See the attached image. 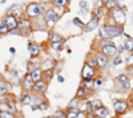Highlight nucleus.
Instances as JSON below:
<instances>
[{"instance_id":"obj_28","label":"nucleus","mask_w":133,"mask_h":118,"mask_svg":"<svg viewBox=\"0 0 133 118\" xmlns=\"http://www.w3.org/2000/svg\"><path fill=\"white\" fill-rule=\"evenodd\" d=\"M91 104H92V108L95 109V110H97V109H100V108H103V102H101V100H98V98H93L92 101H91Z\"/></svg>"},{"instance_id":"obj_33","label":"nucleus","mask_w":133,"mask_h":118,"mask_svg":"<svg viewBox=\"0 0 133 118\" xmlns=\"http://www.w3.org/2000/svg\"><path fill=\"white\" fill-rule=\"evenodd\" d=\"M68 4H69L68 0H56V2H53L55 7H66Z\"/></svg>"},{"instance_id":"obj_44","label":"nucleus","mask_w":133,"mask_h":118,"mask_svg":"<svg viewBox=\"0 0 133 118\" xmlns=\"http://www.w3.org/2000/svg\"><path fill=\"white\" fill-rule=\"evenodd\" d=\"M77 118H88V113H85L84 110H79V113H77Z\"/></svg>"},{"instance_id":"obj_4","label":"nucleus","mask_w":133,"mask_h":118,"mask_svg":"<svg viewBox=\"0 0 133 118\" xmlns=\"http://www.w3.org/2000/svg\"><path fill=\"white\" fill-rule=\"evenodd\" d=\"M44 19L47 20L48 24H56L57 21H59V19H60V15L57 13V11L55 9V8H49V9H47Z\"/></svg>"},{"instance_id":"obj_13","label":"nucleus","mask_w":133,"mask_h":118,"mask_svg":"<svg viewBox=\"0 0 133 118\" xmlns=\"http://www.w3.org/2000/svg\"><path fill=\"white\" fill-rule=\"evenodd\" d=\"M96 60H97V68H100V69H103L108 65V57L105 55H103L101 52L96 55Z\"/></svg>"},{"instance_id":"obj_35","label":"nucleus","mask_w":133,"mask_h":118,"mask_svg":"<svg viewBox=\"0 0 133 118\" xmlns=\"http://www.w3.org/2000/svg\"><path fill=\"white\" fill-rule=\"evenodd\" d=\"M0 118H16L14 113H8V112H0Z\"/></svg>"},{"instance_id":"obj_27","label":"nucleus","mask_w":133,"mask_h":118,"mask_svg":"<svg viewBox=\"0 0 133 118\" xmlns=\"http://www.w3.org/2000/svg\"><path fill=\"white\" fill-rule=\"evenodd\" d=\"M117 82H120L121 85L129 82V76H128V74H125V73L120 74V76H117Z\"/></svg>"},{"instance_id":"obj_11","label":"nucleus","mask_w":133,"mask_h":118,"mask_svg":"<svg viewBox=\"0 0 133 118\" xmlns=\"http://www.w3.org/2000/svg\"><path fill=\"white\" fill-rule=\"evenodd\" d=\"M0 112H8V113H14V114H16L17 109H16V106H15L12 102L3 101V102H0Z\"/></svg>"},{"instance_id":"obj_26","label":"nucleus","mask_w":133,"mask_h":118,"mask_svg":"<svg viewBox=\"0 0 133 118\" xmlns=\"http://www.w3.org/2000/svg\"><path fill=\"white\" fill-rule=\"evenodd\" d=\"M87 65H89L92 68H97V60H96V56H89L87 58Z\"/></svg>"},{"instance_id":"obj_37","label":"nucleus","mask_w":133,"mask_h":118,"mask_svg":"<svg viewBox=\"0 0 133 118\" xmlns=\"http://www.w3.org/2000/svg\"><path fill=\"white\" fill-rule=\"evenodd\" d=\"M100 45H101V48L103 47H112V45H115V42L112 40H101Z\"/></svg>"},{"instance_id":"obj_49","label":"nucleus","mask_w":133,"mask_h":118,"mask_svg":"<svg viewBox=\"0 0 133 118\" xmlns=\"http://www.w3.org/2000/svg\"><path fill=\"white\" fill-rule=\"evenodd\" d=\"M124 52H125V49H124V45L123 44L117 47V53H118V55H121V53H124Z\"/></svg>"},{"instance_id":"obj_7","label":"nucleus","mask_w":133,"mask_h":118,"mask_svg":"<svg viewBox=\"0 0 133 118\" xmlns=\"http://www.w3.org/2000/svg\"><path fill=\"white\" fill-rule=\"evenodd\" d=\"M47 89H48V82L41 80L39 82H35L32 92H33V94H44V93L47 92Z\"/></svg>"},{"instance_id":"obj_54","label":"nucleus","mask_w":133,"mask_h":118,"mask_svg":"<svg viewBox=\"0 0 133 118\" xmlns=\"http://www.w3.org/2000/svg\"><path fill=\"white\" fill-rule=\"evenodd\" d=\"M43 118H51V117H43Z\"/></svg>"},{"instance_id":"obj_46","label":"nucleus","mask_w":133,"mask_h":118,"mask_svg":"<svg viewBox=\"0 0 133 118\" xmlns=\"http://www.w3.org/2000/svg\"><path fill=\"white\" fill-rule=\"evenodd\" d=\"M79 7H80V9H87L88 3H87V2H84V0H81V2L79 3Z\"/></svg>"},{"instance_id":"obj_5","label":"nucleus","mask_w":133,"mask_h":118,"mask_svg":"<svg viewBox=\"0 0 133 118\" xmlns=\"http://www.w3.org/2000/svg\"><path fill=\"white\" fill-rule=\"evenodd\" d=\"M95 77H96L95 68H92V67L85 64V65L83 67V69H81V78L84 81H87V80H95Z\"/></svg>"},{"instance_id":"obj_34","label":"nucleus","mask_w":133,"mask_h":118,"mask_svg":"<svg viewBox=\"0 0 133 118\" xmlns=\"http://www.w3.org/2000/svg\"><path fill=\"white\" fill-rule=\"evenodd\" d=\"M104 12H105V11H104V8H103V7H101V8H95V9H93V15H95V16H97L98 19L104 15Z\"/></svg>"},{"instance_id":"obj_29","label":"nucleus","mask_w":133,"mask_h":118,"mask_svg":"<svg viewBox=\"0 0 133 118\" xmlns=\"http://www.w3.org/2000/svg\"><path fill=\"white\" fill-rule=\"evenodd\" d=\"M84 106H85V109H84V112H85V113H88L89 115L95 113V109L92 108V104H91V101H85Z\"/></svg>"},{"instance_id":"obj_55","label":"nucleus","mask_w":133,"mask_h":118,"mask_svg":"<svg viewBox=\"0 0 133 118\" xmlns=\"http://www.w3.org/2000/svg\"><path fill=\"white\" fill-rule=\"evenodd\" d=\"M117 118H121V117H117Z\"/></svg>"},{"instance_id":"obj_42","label":"nucleus","mask_w":133,"mask_h":118,"mask_svg":"<svg viewBox=\"0 0 133 118\" xmlns=\"http://www.w3.org/2000/svg\"><path fill=\"white\" fill-rule=\"evenodd\" d=\"M48 106H49V104H48L47 101H44V102H41V104L39 105V110H47Z\"/></svg>"},{"instance_id":"obj_30","label":"nucleus","mask_w":133,"mask_h":118,"mask_svg":"<svg viewBox=\"0 0 133 118\" xmlns=\"http://www.w3.org/2000/svg\"><path fill=\"white\" fill-rule=\"evenodd\" d=\"M5 33H9V29L5 24V21L3 20L2 23H0V35H5Z\"/></svg>"},{"instance_id":"obj_22","label":"nucleus","mask_w":133,"mask_h":118,"mask_svg":"<svg viewBox=\"0 0 133 118\" xmlns=\"http://www.w3.org/2000/svg\"><path fill=\"white\" fill-rule=\"evenodd\" d=\"M48 39H49V41H51V44H53V42L64 41V39H63L59 33H56V32H49V33H48Z\"/></svg>"},{"instance_id":"obj_8","label":"nucleus","mask_w":133,"mask_h":118,"mask_svg":"<svg viewBox=\"0 0 133 118\" xmlns=\"http://www.w3.org/2000/svg\"><path fill=\"white\" fill-rule=\"evenodd\" d=\"M4 21H5V24H7L9 32H11V31H14V29H16V28H19V20H17L12 13L7 15V16L4 17Z\"/></svg>"},{"instance_id":"obj_43","label":"nucleus","mask_w":133,"mask_h":118,"mask_svg":"<svg viewBox=\"0 0 133 118\" xmlns=\"http://www.w3.org/2000/svg\"><path fill=\"white\" fill-rule=\"evenodd\" d=\"M123 62V58H121V56L120 55H117V57H115V60H113V65H120V64Z\"/></svg>"},{"instance_id":"obj_36","label":"nucleus","mask_w":133,"mask_h":118,"mask_svg":"<svg viewBox=\"0 0 133 118\" xmlns=\"http://www.w3.org/2000/svg\"><path fill=\"white\" fill-rule=\"evenodd\" d=\"M125 64H127V67H132L133 68V53H129L128 57L125 58Z\"/></svg>"},{"instance_id":"obj_9","label":"nucleus","mask_w":133,"mask_h":118,"mask_svg":"<svg viewBox=\"0 0 133 118\" xmlns=\"http://www.w3.org/2000/svg\"><path fill=\"white\" fill-rule=\"evenodd\" d=\"M113 106H115V110H116V113H117L118 115L127 113V110H128V102L124 101V100H117V101H115V102H113Z\"/></svg>"},{"instance_id":"obj_2","label":"nucleus","mask_w":133,"mask_h":118,"mask_svg":"<svg viewBox=\"0 0 133 118\" xmlns=\"http://www.w3.org/2000/svg\"><path fill=\"white\" fill-rule=\"evenodd\" d=\"M43 11H44V8H43V5H41L40 3L33 2V3H29V4L27 5V8H25V15H27L28 19H37V17L41 16Z\"/></svg>"},{"instance_id":"obj_21","label":"nucleus","mask_w":133,"mask_h":118,"mask_svg":"<svg viewBox=\"0 0 133 118\" xmlns=\"http://www.w3.org/2000/svg\"><path fill=\"white\" fill-rule=\"evenodd\" d=\"M93 114H95L97 118H105V117L109 114V109L107 108V106H103V108H100V109L95 110Z\"/></svg>"},{"instance_id":"obj_32","label":"nucleus","mask_w":133,"mask_h":118,"mask_svg":"<svg viewBox=\"0 0 133 118\" xmlns=\"http://www.w3.org/2000/svg\"><path fill=\"white\" fill-rule=\"evenodd\" d=\"M52 77H53V70H47V72H44V77H43L44 81L49 82V81L52 80Z\"/></svg>"},{"instance_id":"obj_47","label":"nucleus","mask_w":133,"mask_h":118,"mask_svg":"<svg viewBox=\"0 0 133 118\" xmlns=\"http://www.w3.org/2000/svg\"><path fill=\"white\" fill-rule=\"evenodd\" d=\"M103 85V78H95V86H101Z\"/></svg>"},{"instance_id":"obj_14","label":"nucleus","mask_w":133,"mask_h":118,"mask_svg":"<svg viewBox=\"0 0 133 118\" xmlns=\"http://www.w3.org/2000/svg\"><path fill=\"white\" fill-rule=\"evenodd\" d=\"M28 50H29V55L32 58H36L40 55V49L36 42H28Z\"/></svg>"},{"instance_id":"obj_38","label":"nucleus","mask_w":133,"mask_h":118,"mask_svg":"<svg viewBox=\"0 0 133 118\" xmlns=\"http://www.w3.org/2000/svg\"><path fill=\"white\" fill-rule=\"evenodd\" d=\"M52 49H56V50H60L63 47H64V41H60V42H53V44H51Z\"/></svg>"},{"instance_id":"obj_57","label":"nucleus","mask_w":133,"mask_h":118,"mask_svg":"<svg viewBox=\"0 0 133 118\" xmlns=\"http://www.w3.org/2000/svg\"><path fill=\"white\" fill-rule=\"evenodd\" d=\"M51 118H55V117H51Z\"/></svg>"},{"instance_id":"obj_17","label":"nucleus","mask_w":133,"mask_h":118,"mask_svg":"<svg viewBox=\"0 0 133 118\" xmlns=\"http://www.w3.org/2000/svg\"><path fill=\"white\" fill-rule=\"evenodd\" d=\"M20 102H21V105H29V104H32V93L27 92V90H23L21 97H20Z\"/></svg>"},{"instance_id":"obj_10","label":"nucleus","mask_w":133,"mask_h":118,"mask_svg":"<svg viewBox=\"0 0 133 118\" xmlns=\"http://www.w3.org/2000/svg\"><path fill=\"white\" fill-rule=\"evenodd\" d=\"M98 24H100V19L97 17V16H95V15H92V17H91V20L88 21V23L85 24V28H84V31L87 32H92L93 29H96L97 27H98Z\"/></svg>"},{"instance_id":"obj_6","label":"nucleus","mask_w":133,"mask_h":118,"mask_svg":"<svg viewBox=\"0 0 133 118\" xmlns=\"http://www.w3.org/2000/svg\"><path fill=\"white\" fill-rule=\"evenodd\" d=\"M19 28L21 29L24 36H28L32 32V23L28 19H20L19 20Z\"/></svg>"},{"instance_id":"obj_15","label":"nucleus","mask_w":133,"mask_h":118,"mask_svg":"<svg viewBox=\"0 0 133 118\" xmlns=\"http://www.w3.org/2000/svg\"><path fill=\"white\" fill-rule=\"evenodd\" d=\"M55 68V61L52 58H47V60H44L41 64H40V69L43 72H47V70H53Z\"/></svg>"},{"instance_id":"obj_39","label":"nucleus","mask_w":133,"mask_h":118,"mask_svg":"<svg viewBox=\"0 0 133 118\" xmlns=\"http://www.w3.org/2000/svg\"><path fill=\"white\" fill-rule=\"evenodd\" d=\"M77 110H66V118H77Z\"/></svg>"},{"instance_id":"obj_50","label":"nucleus","mask_w":133,"mask_h":118,"mask_svg":"<svg viewBox=\"0 0 133 118\" xmlns=\"http://www.w3.org/2000/svg\"><path fill=\"white\" fill-rule=\"evenodd\" d=\"M57 81H59L60 84H63V82L65 81V78H64V77L61 76V74H59V76H57Z\"/></svg>"},{"instance_id":"obj_31","label":"nucleus","mask_w":133,"mask_h":118,"mask_svg":"<svg viewBox=\"0 0 133 118\" xmlns=\"http://www.w3.org/2000/svg\"><path fill=\"white\" fill-rule=\"evenodd\" d=\"M73 24H75L76 27H79V28H85V23H84L80 17H75V19H73Z\"/></svg>"},{"instance_id":"obj_25","label":"nucleus","mask_w":133,"mask_h":118,"mask_svg":"<svg viewBox=\"0 0 133 118\" xmlns=\"http://www.w3.org/2000/svg\"><path fill=\"white\" fill-rule=\"evenodd\" d=\"M123 45H124V49L127 53H132V49H133V39H128L123 42Z\"/></svg>"},{"instance_id":"obj_40","label":"nucleus","mask_w":133,"mask_h":118,"mask_svg":"<svg viewBox=\"0 0 133 118\" xmlns=\"http://www.w3.org/2000/svg\"><path fill=\"white\" fill-rule=\"evenodd\" d=\"M81 85L87 86L88 89H91V88H93V86H95V80H87V81H84Z\"/></svg>"},{"instance_id":"obj_12","label":"nucleus","mask_w":133,"mask_h":118,"mask_svg":"<svg viewBox=\"0 0 133 118\" xmlns=\"http://www.w3.org/2000/svg\"><path fill=\"white\" fill-rule=\"evenodd\" d=\"M33 85H35V81L32 80L31 74L27 73L24 78H23V90H27V92H31L33 89Z\"/></svg>"},{"instance_id":"obj_1","label":"nucleus","mask_w":133,"mask_h":118,"mask_svg":"<svg viewBox=\"0 0 133 118\" xmlns=\"http://www.w3.org/2000/svg\"><path fill=\"white\" fill-rule=\"evenodd\" d=\"M124 35V28L120 25H103L100 28V37L103 40H110Z\"/></svg>"},{"instance_id":"obj_52","label":"nucleus","mask_w":133,"mask_h":118,"mask_svg":"<svg viewBox=\"0 0 133 118\" xmlns=\"http://www.w3.org/2000/svg\"><path fill=\"white\" fill-rule=\"evenodd\" d=\"M15 52H16V49H15L14 47H11V48H9V53H11V55H15Z\"/></svg>"},{"instance_id":"obj_51","label":"nucleus","mask_w":133,"mask_h":118,"mask_svg":"<svg viewBox=\"0 0 133 118\" xmlns=\"http://www.w3.org/2000/svg\"><path fill=\"white\" fill-rule=\"evenodd\" d=\"M31 110H32V112L39 110V105H32V106H31Z\"/></svg>"},{"instance_id":"obj_53","label":"nucleus","mask_w":133,"mask_h":118,"mask_svg":"<svg viewBox=\"0 0 133 118\" xmlns=\"http://www.w3.org/2000/svg\"><path fill=\"white\" fill-rule=\"evenodd\" d=\"M89 118H96V115H95V114H91V115H89Z\"/></svg>"},{"instance_id":"obj_18","label":"nucleus","mask_w":133,"mask_h":118,"mask_svg":"<svg viewBox=\"0 0 133 118\" xmlns=\"http://www.w3.org/2000/svg\"><path fill=\"white\" fill-rule=\"evenodd\" d=\"M31 74V77H32V80L35 81V82H39V81H41L43 80V77H44V72L40 69V68H37V69H35L32 73H29Z\"/></svg>"},{"instance_id":"obj_48","label":"nucleus","mask_w":133,"mask_h":118,"mask_svg":"<svg viewBox=\"0 0 133 118\" xmlns=\"http://www.w3.org/2000/svg\"><path fill=\"white\" fill-rule=\"evenodd\" d=\"M129 89H130V84H129V82L121 85V90H129Z\"/></svg>"},{"instance_id":"obj_23","label":"nucleus","mask_w":133,"mask_h":118,"mask_svg":"<svg viewBox=\"0 0 133 118\" xmlns=\"http://www.w3.org/2000/svg\"><path fill=\"white\" fill-rule=\"evenodd\" d=\"M88 93H89V89H88L87 86H84V85H80L79 90H77V93H76V97L81 100L83 97H87Z\"/></svg>"},{"instance_id":"obj_16","label":"nucleus","mask_w":133,"mask_h":118,"mask_svg":"<svg viewBox=\"0 0 133 118\" xmlns=\"http://www.w3.org/2000/svg\"><path fill=\"white\" fill-rule=\"evenodd\" d=\"M101 53H103V55H105L107 57L116 56L117 47H116V45H112V47H103V48H101Z\"/></svg>"},{"instance_id":"obj_45","label":"nucleus","mask_w":133,"mask_h":118,"mask_svg":"<svg viewBox=\"0 0 133 118\" xmlns=\"http://www.w3.org/2000/svg\"><path fill=\"white\" fill-rule=\"evenodd\" d=\"M9 33H11V35H20V36H21V35H23V32H21L20 28H16V29H14V31H11Z\"/></svg>"},{"instance_id":"obj_20","label":"nucleus","mask_w":133,"mask_h":118,"mask_svg":"<svg viewBox=\"0 0 133 118\" xmlns=\"http://www.w3.org/2000/svg\"><path fill=\"white\" fill-rule=\"evenodd\" d=\"M33 25H35L36 29L41 31V29H47L48 23H47V20L43 17V19H39V20H36V21H33Z\"/></svg>"},{"instance_id":"obj_3","label":"nucleus","mask_w":133,"mask_h":118,"mask_svg":"<svg viewBox=\"0 0 133 118\" xmlns=\"http://www.w3.org/2000/svg\"><path fill=\"white\" fill-rule=\"evenodd\" d=\"M110 15H112V17L115 19V21H116V24H117V25L123 27V25L125 24V21H127L125 12H124V11L120 8V4H118V5H117L115 9H112V11H110Z\"/></svg>"},{"instance_id":"obj_19","label":"nucleus","mask_w":133,"mask_h":118,"mask_svg":"<svg viewBox=\"0 0 133 118\" xmlns=\"http://www.w3.org/2000/svg\"><path fill=\"white\" fill-rule=\"evenodd\" d=\"M66 109L68 110H80V98L75 97L73 100H71V102L68 104V106H66Z\"/></svg>"},{"instance_id":"obj_24","label":"nucleus","mask_w":133,"mask_h":118,"mask_svg":"<svg viewBox=\"0 0 133 118\" xmlns=\"http://www.w3.org/2000/svg\"><path fill=\"white\" fill-rule=\"evenodd\" d=\"M44 101H47V100H45V97H44L43 94H32V102H33V105H40Z\"/></svg>"},{"instance_id":"obj_41","label":"nucleus","mask_w":133,"mask_h":118,"mask_svg":"<svg viewBox=\"0 0 133 118\" xmlns=\"http://www.w3.org/2000/svg\"><path fill=\"white\" fill-rule=\"evenodd\" d=\"M52 117H55V118H66V114L61 110H57V112H55V114Z\"/></svg>"},{"instance_id":"obj_56","label":"nucleus","mask_w":133,"mask_h":118,"mask_svg":"<svg viewBox=\"0 0 133 118\" xmlns=\"http://www.w3.org/2000/svg\"><path fill=\"white\" fill-rule=\"evenodd\" d=\"M132 53H133V49H132Z\"/></svg>"}]
</instances>
